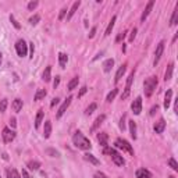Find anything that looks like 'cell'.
<instances>
[{
    "instance_id": "52a82bcc",
    "label": "cell",
    "mask_w": 178,
    "mask_h": 178,
    "mask_svg": "<svg viewBox=\"0 0 178 178\" xmlns=\"http://www.w3.org/2000/svg\"><path fill=\"white\" fill-rule=\"evenodd\" d=\"M131 110H132V113L135 116L141 114V112H142V97L141 96H138L132 102V104H131Z\"/></svg>"
},
{
    "instance_id": "bcb514c9",
    "label": "cell",
    "mask_w": 178,
    "mask_h": 178,
    "mask_svg": "<svg viewBox=\"0 0 178 178\" xmlns=\"http://www.w3.org/2000/svg\"><path fill=\"white\" fill-rule=\"evenodd\" d=\"M86 91H88V88L86 86H82L81 88V91H79V93H78V97H82L85 93H86Z\"/></svg>"
},
{
    "instance_id": "3957f363",
    "label": "cell",
    "mask_w": 178,
    "mask_h": 178,
    "mask_svg": "<svg viewBox=\"0 0 178 178\" xmlns=\"http://www.w3.org/2000/svg\"><path fill=\"white\" fill-rule=\"evenodd\" d=\"M104 153H109L110 156H112V159H113V161L116 163V166L123 167L124 164H125V160L123 159V156H121V154L118 153L116 149H107V148H104Z\"/></svg>"
},
{
    "instance_id": "484cf974",
    "label": "cell",
    "mask_w": 178,
    "mask_h": 178,
    "mask_svg": "<svg viewBox=\"0 0 178 178\" xmlns=\"http://www.w3.org/2000/svg\"><path fill=\"white\" fill-rule=\"evenodd\" d=\"M51 134V123L50 121H45V130H43V136L49 138Z\"/></svg>"
},
{
    "instance_id": "60d3db41",
    "label": "cell",
    "mask_w": 178,
    "mask_h": 178,
    "mask_svg": "<svg viewBox=\"0 0 178 178\" xmlns=\"http://www.w3.org/2000/svg\"><path fill=\"white\" fill-rule=\"evenodd\" d=\"M38 2H29V3H28V10H31V11H32V10H35L38 7Z\"/></svg>"
},
{
    "instance_id": "d6a6232c",
    "label": "cell",
    "mask_w": 178,
    "mask_h": 178,
    "mask_svg": "<svg viewBox=\"0 0 178 178\" xmlns=\"http://www.w3.org/2000/svg\"><path fill=\"white\" fill-rule=\"evenodd\" d=\"M96 107H97L96 103H91V104H89V106L86 107V110H85V114H86V116H91L92 113H93L95 110H96Z\"/></svg>"
},
{
    "instance_id": "cb8c5ba5",
    "label": "cell",
    "mask_w": 178,
    "mask_h": 178,
    "mask_svg": "<svg viewBox=\"0 0 178 178\" xmlns=\"http://www.w3.org/2000/svg\"><path fill=\"white\" fill-rule=\"evenodd\" d=\"M79 6H81V2H79V0H78V2H75V3L73 4L71 10L68 11V15H67V20H71V17H73L74 14H75V11L78 10V7H79Z\"/></svg>"
},
{
    "instance_id": "ac0fdd59",
    "label": "cell",
    "mask_w": 178,
    "mask_h": 178,
    "mask_svg": "<svg viewBox=\"0 0 178 178\" xmlns=\"http://www.w3.org/2000/svg\"><path fill=\"white\" fill-rule=\"evenodd\" d=\"M172 70H174V64L170 63L169 66H167L166 73H164V81H170V79L172 78Z\"/></svg>"
},
{
    "instance_id": "d590c367",
    "label": "cell",
    "mask_w": 178,
    "mask_h": 178,
    "mask_svg": "<svg viewBox=\"0 0 178 178\" xmlns=\"http://www.w3.org/2000/svg\"><path fill=\"white\" fill-rule=\"evenodd\" d=\"M117 93H118V89H113V91L110 92L109 95H107L106 100H107V102H113V100H114V97L117 96Z\"/></svg>"
},
{
    "instance_id": "9a60e30c",
    "label": "cell",
    "mask_w": 178,
    "mask_h": 178,
    "mask_svg": "<svg viewBox=\"0 0 178 178\" xmlns=\"http://www.w3.org/2000/svg\"><path fill=\"white\" fill-rule=\"evenodd\" d=\"M136 178H152V174L146 169H139L136 170Z\"/></svg>"
},
{
    "instance_id": "681fc988",
    "label": "cell",
    "mask_w": 178,
    "mask_h": 178,
    "mask_svg": "<svg viewBox=\"0 0 178 178\" xmlns=\"http://www.w3.org/2000/svg\"><path fill=\"white\" fill-rule=\"evenodd\" d=\"M59 84H60V77H56L55 82H53V86H55V88H57V86H59Z\"/></svg>"
},
{
    "instance_id": "277c9868",
    "label": "cell",
    "mask_w": 178,
    "mask_h": 178,
    "mask_svg": "<svg viewBox=\"0 0 178 178\" xmlns=\"http://www.w3.org/2000/svg\"><path fill=\"white\" fill-rule=\"evenodd\" d=\"M116 148H118V149H123L124 152H127V153H130L131 156H134V149H132V146L130 145V142L128 141H125V139H121V138H118L117 141H116Z\"/></svg>"
},
{
    "instance_id": "4dcf8cb0",
    "label": "cell",
    "mask_w": 178,
    "mask_h": 178,
    "mask_svg": "<svg viewBox=\"0 0 178 178\" xmlns=\"http://www.w3.org/2000/svg\"><path fill=\"white\" fill-rule=\"evenodd\" d=\"M78 82H79V78H78V77H74V78L68 82V91H73V89H75L77 85H78Z\"/></svg>"
},
{
    "instance_id": "8992f818",
    "label": "cell",
    "mask_w": 178,
    "mask_h": 178,
    "mask_svg": "<svg viewBox=\"0 0 178 178\" xmlns=\"http://www.w3.org/2000/svg\"><path fill=\"white\" fill-rule=\"evenodd\" d=\"M134 75H135V73H131L130 75H128V79H127V85H125V89H124V93L121 95V99H127L128 96H130V92H131V85H132V81H134Z\"/></svg>"
},
{
    "instance_id": "8fae6325",
    "label": "cell",
    "mask_w": 178,
    "mask_h": 178,
    "mask_svg": "<svg viewBox=\"0 0 178 178\" xmlns=\"http://www.w3.org/2000/svg\"><path fill=\"white\" fill-rule=\"evenodd\" d=\"M164 128H166V121H164V118H160V120L154 124L153 130H154L156 134H161L164 131Z\"/></svg>"
},
{
    "instance_id": "9f6ffc18",
    "label": "cell",
    "mask_w": 178,
    "mask_h": 178,
    "mask_svg": "<svg viewBox=\"0 0 178 178\" xmlns=\"http://www.w3.org/2000/svg\"><path fill=\"white\" fill-rule=\"evenodd\" d=\"M0 64H2V53H0Z\"/></svg>"
},
{
    "instance_id": "7a4b0ae2",
    "label": "cell",
    "mask_w": 178,
    "mask_h": 178,
    "mask_svg": "<svg viewBox=\"0 0 178 178\" xmlns=\"http://www.w3.org/2000/svg\"><path fill=\"white\" fill-rule=\"evenodd\" d=\"M157 86V78L156 77H149L148 79H145L143 82V91H145V95L146 96H152V93L154 92Z\"/></svg>"
},
{
    "instance_id": "836d02e7",
    "label": "cell",
    "mask_w": 178,
    "mask_h": 178,
    "mask_svg": "<svg viewBox=\"0 0 178 178\" xmlns=\"http://www.w3.org/2000/svg\"><path fill=\"white\" fill-rule=\"evenodd\" d=\"M177 20H178V6L175 7L174 13H172V17H171V20H170V25H175L177 24Z\"/></svg>"
},
{
    "instance_id": "f5cc1de1",
    "label": "cell",
    "mask_w": 178,
    "mask_h": 178,
    "mask_svg": "<svg viewBox=\"0 0 178 178\" xmlns=\"http://www.w3.org/2000/svg\"><path fill=\"white\" fill-rule=\"evenodd\" d=\"M95 33H96V27H93L91 29V33H89V38H93L95 36Z\"/></svg>"
},
{
    "instance_id": "603a6c76",
    "label": "cell",
    "mask_w": 178,
    "mask_h": 178,
    "mask_svg": "<svg viewBox=\"0 0 178 178\" xmlns=\"http://www.w3.org/2000/svg\"><path fill=\"white\" fill-rule=\"evenodd\" d=\"M67 61H68V56H67L66 53H60V55H59V63H60L61 68H66Z\"/></svg>"
},
{
    "instance_id": "db71d44e",
    "label": "cell",
    "mask_w": 178,
    "mask_h": 178,
    "mask_svg": "<svg viewBox=\"0 0 178 178\" xmlns=\"http://www.w3.org/2000/svg\"><path fill=\"white\" fill-rule=\"evenodd\" d=\"M10 125H11L13 128H15V125H17V121H15V118H11V120H10Z\"/></svg>"
},
{
    "instance_id": "7dc6e473",
    "label": "cell",
    "mask_w": 178,
    "mask_h": 178,
    "mask_svg": "<svg viewBox=\"0 0 178 178\" xmlns=\"http://www.w3.org/2000/svg\"><path fill=\"white\" fill-rule=\"evenodd\" d=\"M135 36H136V28H134V29L131 31V35H130V40H131V42L135 39Z\"/></svg>"
},
{
    "instance_id": "f35d334b",
    "label": "cell",
    "mask_w": 178,
    "mask_h": 178,
    "mask_svg": "<svg viewBox=\"0 0 178 178\" xmlns=\"http://www.w3.org/2000/svg\"><path fill=\"white\" fill-rule=\"evenodd\" d=\"M7 109V99H3L0 102V113H4Z\"/></svg>"
},
{
    "instance_id": "e0dca14e",
    "label": "cell",
    "mask_w": 178,
    "mask_h": 178,
    "mask_svg": "<svg viewBox=\"0 0 178 178\" xmlns=\"http://www.w3.org/2000/svg\"><path fill=\"white\" fill-rule=\"evenodd\" d=\"M113 66H114V60H113V59H107V60L103 63V71H104V73H110Z\"/></svg>"
},
{
    "instance_id": "6da1fadb",
    "label": "cell",
    "mask_w": 178,
    "mask_h": 178,
    "mask_svg": "<svg viewBox=\"0 0 178 178\" xmlns=\"http://www.w3.org/2000/svg\"><path fill=\"white\" fill-rule=\"evenodd\" d=\"M73 142H74V145H75V148L81 149V150H89V149L92 148L91 141H89L86 136L82 135L81 131H77V132L74 134Z\"/></svg>"
},
{
    "instance_id": "74e56055",
    "label": "cell",
    "mask_w": 178,
    "mask_h": 178,
    "mask_svg": "<svg viewBox=\"0 0 178 178\" xmlns=\"http://www.w3.org/2000/svg\"><path fill=\"white\" fill-rule=\"evenodd\" d=\"M46 153L50 154L51 157H59V156H60V153H59L57 150H55V149H46Z\"/></svg>"
},
{
    "instance_id": "ee69618b",
    "label": "cell",
    "mask_w": 178,
    "mask_h": 178,
    "mask_svg": "<svg viewBox=\"0 0 178 178\" xmlns=\"http://www.w3.org/2000/svg\"><path fill=\"white\" fill-rule=\"evenodd\" d=\"M93 178H109V177H107V175H106L104 172H100V171H97L96 174L93 175Z\"/></svg>"
},
{
    "instance_id": "30bf717a",
    "label": "cell",
    "mask_w": 178,
    "mask_h": 178,
    "mask_svg": "<svg viewBox=\"0 0 178 178\" xmlns=\"http://www.w3.org/2000/svg\"><path fill=\"white\" fill-rule=\"evenodd\" d=\"M2 136H3V141L9 143V142L14 141L15 132H14L13 130H10V128H4V130H3V134H2Z\"/></svg>"
},
{
    "instance_id": "ab89813d",
    "label": "cell",
    "mask_w": 178,
    "mask_h": 178,
    "mask_svg": "<svg viewBox=\"0 0 178 178\" xmlns=\"http://www.w3.org/2000/svg\"><path fill=\"white\" fill-rule=\"evenodd\" d=\"M125 33H127V31H123V32H120L117 35V38H116V42H121V40L125 38Z\"/></svg>"
},
{
    "instance_id": "ffe728a7",
    "label": "cell",
    "mask_w": 178,
    "mask_h": 178,
    "mask_svg": "<svg viewBox=\"0 0 178 178\" xmlns=\"http://www.w3.org/2000/svg\"><path fill=\"white\" fill-rule=\"evenodd\" d=\"M50 78H51V66H47L45 68V71H43V74H42V79L45 82H49Z\"/></svg>"
},
{
    "instance_id": "c3c4849f",
    "label": "cell",
    "mask_w": 178,
    "mask_h": 178,
    "mask_svg": "<svg viewBox=\"0 0 178 178\" xmlns=\"http://www.w3.org/2000/svg\"><path fill=\"white\" fill-rule=\"evenodd\" d=\"M33 51H35V47H33V43H29V57L32 59L33 57Z\"/></svg>"
},
{
    "instance_id": "7bdbcfd3",
    "label": "cell",
    "mask_w": 178,
    "mask_h": 178,
    "mask_svg": "<svg viewBox=\"0 0 178 178\" xmlns=\"http://www.w3.org/2000/svg\"><path fill=\"white\" fill-rule=\"evenodd\" d=\"M120 130L121 131L125 130V116H123V117H121V120H120Z\"/></svg>"
},
{
    "instance_id": "4316f807",
    "label": "cell",
    "mask_w": 178,
    "mask_h": 178,
    "mask_svg": "<svg viewBox=\"0 0 178 178\" xmlns=\"http://www.w3.org/2000/svg\"><path fill=\"white\" fill-rule=\"evenodd\" d=\"M47 95V92L45 89H38L35 96H33V100H40V99H45V96Z\"/></svg>"
},
{
    "instance_id": "1f68e13d",
    "label": "cell",
    "mask_w": 178,
    "mask_h": 178,
    "mask_svg": "<svg viewBox=\"0 0 178 178\" xmlns=\"http://www.w3.org/2000/svg\"><path fill=\"white\" fill-rule=\"evenodd\" d=\"M28 167H29V170H39L40 163L36 160H31V161H28Z\"/></svg>"
},
{
    "instance_id": "7402d4cb",
    "label": "cell",
    "mask_w": 178,
    "mask_h": 178,
    "mask_svg": "<svg viewBox=\"0 0 178 178\" xmlns=\"http://www.w3.org/2000/svg\"><path fill=\"white\" fill-rule=\"evenodd\" d=\"M21 109H22V100L17 97V99L13 102V110H14L15 113H20V112H21Z\"/></svg>"
},
{
    "instance_id": "d6986e66",
    "label": "cell",
    "mask_w": 178,
    "mask_h": 178,
    "mask_svg": "<svg viewBox=\"0 0 178 178\" xmlns=\"http://www.w3.org/2000/svg\"><path fill=\"white\" fill-rule=\"evenodd\" d=\"M125 71H127V64H123V66L118 68V71H117V74H116V78H114V81L116 82H118L121 78H123V75L125 74Z\"/></svg>"
},
{
    "instance_id": "6f0895ef",
    "label": "cell",
    "mask_w": 178,
    "mask_h": 178,
    "mask_svg": "<svg viewBox=\"0 0 178 178\" xmlns=\"http://www.w3.org/2000/svg\"><path fill=\"white\" fill-rule=\"evenodd\" d=\"M169 178H174V177H172V175H170V177H169Z\"/></svg>"
},
{
    "instance_id": "2e32d148",
    "label": "cell",
    "mask_w": 178,
    "mask_h": 178,
    "mask_svg": "<svg viewBox=\"0 0 178 178\" xmlns=\"http://www.w3.org/2000/svg\"><path fill=\"white\" fill-rule=\"evenodd\" d=\"M171 99H172V91L171 89H167V92H166V96H164V109H169L170 107V103H171Z\"/></svg>"
},
{
    "instance_id": "e575fe53",
    "label": "cell",
    "mask_w": 178,
    "mask_h": 178,
    "mask_svg": "<svg viewBox=\"0 0 178 178\" xmlns=\"http://www.w3.org/2000/svg\"><path fill=\"white\" fill-rule=\"evenodd\" d=\"M167 163H169V166L171 167V169L174 170V171H178V164H177V161H175V159H174V157H170Z\"/></svg>"
},
{
    "instance_id": "5bb4252c",
    "label": "cell",
    "mask_w": 178,
    "mask_h": 178,
    "mask_svg": "<svg viewBox=\"0 0 178 178\" xmlns=\"http://www.w3.org/2000/svg\"><path fill=\"white\" fill-rule=\"evenodd\" d=\"M107 139H109V136H107V134H106V132H99V134H97V141H99V143L103 146V148H107Z\"/></svg>"
},
{
    "instance_id": "b9f144b4",
    "label": "cell",
    "mask_w": 178,
    "mask_h": 178,
    "mask_svg": "<svg viewBox=\"0 0 178 178\" xmlns=\"http://www.w3.org/2000/svg\"><path fill=\"white\" fill-rule=\"evenodd\" d=\"M10 21L13 22V25H14V28H15V29H20V28H21V27H20V24H18V22L15 21L14 15H10Z\"/></svg>"
},
{
    "instance_id": "11a10c76",
    "label": "cell",
    "mask_w": 178,
    "mask_h": 178,
    "mask_svg": "<svg viewBox=\"0 0 178 178\" xmlns=\"http://www.w3.org/2000/svg\"><path fill=\"white\" fill-rule=\"evenodd\" d=\"M22 178H31L29 174H28L27 170H22Z\"/></svg>"
},
{
    "instance_id": "9c48e42d",
    "label": "cell",
    "mask_w": 178,
    "mask_h": 178,
    "mask_svg": "<svg viewBox=\"0 0 178 178\" xmlns=\"http://www.w3.org/2000/svg\"><path fill=\"white\" fill-rule=\"evenodd\" d=\"M71 100H73V96H68L66 100H64V103L60 106V109H59V112H57V114H56V117L60 118L61 116H63L64 113H66V110L68 109V106L71 104Z\"/></svg>"
},
{
    "instance_id": "ba28073f",
    "label": "cell",
    "mask_w": 178,
    "mask_h": 178,
    "mask_svg": "<svg viewBox=\"0 0 178 178\" xmlns=\"http://www.w3.org/2000/svg\"><path fill=\"white\" fill-rule=\"evenodd\" d=\"M164 40H161V42L157 45V47H156V51H154V61H153V64H154V67H156V64L159 63V60H160V57H161V55H163V51H164Z\"/></svg>"
},
{
    "instance_id": "5b68a950",
    "label": "cell",
    "mask_w": 178,
    "mask_h": 178,
    "mask_svg": "<svg viewBox=\"0 0 178 178\" xmlns=\"http://www.w3.org/2000/svg\"><path fill=\"white\" fill-rule=\"evenodd\" d=\"M15 50H17V55H18L20 57H24V56H27L28 45L25 43L24 39H20L18 42L15 43Z\"/></svg>"
},
{
    "instance_id": "f1b7e54d",
    "label": "cell",
    "mask_w": 178,
    "mask_h": 178,
    "mask_svg": "<svg viewBox=\"0 0 178 178\" xmlns=\"http://www.w3.org/2000/svg\"><path fill=\"white\" fill-rule=\"evenodd\" d=\"M128 124H130V132H131V136H132L134 139H136V124H135V121L131 120Z\"/></svg>"
},
{
    "instance_id": "f907efd6",
    "label": "cell",
    "mask_w": 178,
    "mask_h": 178,
    "mask_svg": "<svg viewBox=\"0 0 178 178\" xmlns=\"http://www.w3.org/2000/svg\"><path fill=\"white\" fill-rule=\"evenodd\" d=\"M157 110H159V106H153V107H152V110H150V116H153L154 114V113H156L157 112Z\"/></svg>"
},
{
    "instance_id": "4fadbf2b",
    "label": "cell",
    "mask_w": 178,
    "mask_h": 178,
    "mask_svg": "<svg viewBox=\"0 0 178 178\" xmlns=\"http://www.w3.org/2000/svg\"><path fill=\"white\" fill-rule=\"evenodd\" d=\"M104 120H106V116H104V114H100L99 117H97L96 120H95L93 125H92V128H91V131H92V132H93V131H96L97 128H99L100 125H102V124H103V121H104Z\"/></svg>"
},
{
    "instance_id": "f546056e",
    "label": "cell",
    "mask_w": 178,
    "mask_h": 178,
    "mask_svg": "<svg viewBox=\"0 0 178 178\" xmlns=\"http://www.w3.org/2000/svg\"><path fill=\"white\" fill-rule=\"evenodd\" d=\"M42 120H43V110H39L36 114V118H35V128H39Z\"/></svg>"
},
{
    "instance_id": "f6af8a7d",
    "label": "cell",
    "mask_w": 178,
    "mask_h": 178,
    "mask_svg": "<svg viewBox=\"0 0 178 178\" xmlns=\"http://www.w3.org/2000/svg\"><path fill=\"white\" fill-rule=\"evenodd\" d=\"M67 14V9H61L60 10V14H59V20H63Z\"/></svg>"
},
{
    "instance_id": "8d00e7d4",
    "label": "cell",
    "mask_w": 178,
    "mask_h": 178,
    "mask_svg": "<svg viewBox=\"0 0 178 178\" xmlns=\"http://www.w3.org/2000/svg\"><path fill=\"white\" fill-rule=\"evenodd\" d=\"M39 20H40V17H39L38 14H35V15H32V17L29 18V22H31L32 25H36L38 22H39Z\"/></svg>"
},
{
    "instance_id": "680465c9",
    "label": "cell",
    "mask_w": 178,
    "mask_h": 178,
    "mask_svg": "<svg viewBox=\"0 0 178 178\" xmlns=\"http://www.w3.org/2000/svg\"><path fill=\"white\" fill-rule=\"evenodd\" d=\"M0 178H2V177H0Z\"/></svg>"
},
{
    "instance_id": "7c38bea8",
    "label": "cell",
    "mask_w": 178,
    "mask_h": 178,
    "mask_svg": "<svg viewBox=\"0 0 178 178\" xmlns=\"http://www.w3.org/2000/svg\"><path fill=\"white\" fill-rule=\"evenodd\" d=\"M153 6H154V2L153 0H150V2H149L148 4H146V9H145V11L142 13V15H141V21L143 22L145 21L146 18H148V15H149V13L152 11V9H153Z\"/></svg>"
},
{
    "instance_id": "83f0119b",
    "label": "cell",
    "mask_w": 178,
    "mask_h": 178,
    "mask_svg": "<svg viewBox=\"0 0 178 178\" xmlns=\"http://www.w3.org/2000/svg\"><path fill=\"white\" fill-rule=\"evenodd\" d=\"M7 178H21V175L15 169H9L7 170Z\"/></svg>"
},
{
    "instance_id": "816d5d0a",
    "label": "cell",
    "mask_w": 178,
    "mask_h": 178,
    "mask_svg": "<svg viewBox=\"0 0 178 178\" xmlns=\"http://www.w3.org/2000/svg\"><path fill=\"white\" fill-rule=\"evenodd\" d=\"M57 103H59V99H57V97H55V99L51 100V103H50V107H55Z\"/></svg>"
},
{
    "instance_id": "44dd1931",
    "label": "cell",
    "mask_w": 178,
    "mask_h": 178,
    "mask_svg": "<svg viewBox=\"0 0 178 178\" xmlns=\"http://www.w3.org/2000/svg\"><path fill=\"white\" fill-rule=\"evenodd\" d=\"M84 159L86 160V161H89V163H92V164H95V166H97V164L100 163L99 160L96 159V157L93 156V154H91V153H85L84 154Z\"/></svg>"
},
{
    "instance_id": "d4e9b609",
    "label": "cell",
    "mask_w": 178,
    "mask_h": 178,
    "mask_svg": "<svg viewBox=\"0 0 178 178\" xmlns=\"http://www.w3.org/2000/svg\"><path fill=\"white\" fill-rule=\"evenodd\" d=\"M116 20H117V17H116V15H113L112 20H110V22H109V25H107V28H106V32H104L106 36H109L110 33H112V29H113V27H114Z\"/></svg>"
}]
</instances>
